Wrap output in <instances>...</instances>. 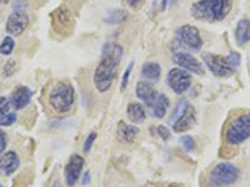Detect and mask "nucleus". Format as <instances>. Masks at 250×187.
I'll list each match as a JSON object with an SVG mask.
<instances>
[{"instance_id":"1","label":"nucleus","mask_w":250,"mask_h":187,"mask_svg":"<svg viewBox=\"0 0 250 187\" xmlns=\"http://www.w3.org/2000/svg\"><path fill=\"white\" fill-rule=\"evenodd\" d=\"M123 57V48L118 43H106L103 46L102 59L94 71V85L99 93H106L117 77Z\"/></svg>"},{"instance_id":"2","label":"nucleus","mask_w":250,"mask_h":187,"mask_svg":"<svg viewBox=\"0 0 250 187\" xmlns=\"http://www.w3.org/2000/svg\"><path fill=\"white\" fill-rule=\"evenodd\" d=\"M233 6V0H199L191 5L190 14L194 19L216 23L227 18Z\"/></svg>"},{"instance_id":"3","label":"nucleus","mask_w":250,"mask_h":187,"mask_svg":"<svg viewBox=\"0 0 250 187\" xmlns=\"http://www.w3.org/2000/svg\"><path fill=\"white\" fill-rule=\"evenodd\" d=\"M203 61L215 76L227 77L234 74L240 65V54L233 51L227 56H223L207 53L203 55Z\"/></svg>"},{"instance_id":"4","label":"nucleus","mask_w":250,"mask_h":187,"mask_svg":"<svg viewBox=\"0 0 250 187\" xmlns=\"http://www.w3.org/2000/svg\"><path fill=\"white\" fill-rule=\"evenodd\" d=\"M74 89L69 82H57L49 93L48 104L57 113H68L74 106Z\"/></svg>"},{"instance_id":"5","label":"nucleus","mask_w":250,"mask_h":187,"mask_svg":"<svg viewBox=\"0 0 250 187\" xmlns=\"http://www.w3.org/2000/svg\"><path fill=\"white\" fill-rule=\"evenodd\" d=\"M239 168L230 162H220L209 173L208 184L210 187H227L235 184L239 179Z\"/></svg>"},{"instance_id":"6","label":"nucleus","mask_w":250,"mask_h":187,"mask_svg":"<svg viewBox=\"0 0 250 187\" xmlns=\"http://www.w3.org/2000/svg\"><path fill=\"white\" fill-rule=\"evenodd\" d=\"M250 137V112L242 113L229 124L225 140L230 146H238Z\"/></svg>"},{"instance_id":"7","label":"nucleus","mask_w":250,"mask_h":187,"mask_svg":"<svg viewBox=\"0 0 250 187\" xmlns=\"http://www.w3.org/2000/svg\"><path fill=\"white\" fill-rule=\"evenodd\" d=\"M167 84L171 91L182 95L191 86V76L188 71L180 68H173L167 75Z\"/></svg>"},{"instance_id":"8","label":"nucleus","mask_w":250,"mask_h":187,"mask_svg":"<svg viewBox=\"0 0 250 187\" xmlns=\"http://www.w3.org/2000/svg\"><path fill=\"white\" fill-rule=\"evenodd\" d=\"M176 37L180 40V43L187 45L188 48L193 49V50L198 51L202 49L203 46V37L200 35L199 29L194 25H185L179 26L175 31Z\"/></svg>"},{"instance_id":"9","label":"nucleus","mask_w":250,"mask_h":187,"mask_svg":"<svg viewBox=\"0 0 250 187\" xmlns=\"http://www.w3.org/2000/svg\"><path fill=\"white\" fill-rule=\"evenodd\" d=\"M171 61L178 65V68L183 69L185 71H189L191 74L195 75H204V66L202 62L196 59L194 55L189 54V53H175L171 57Z\"/></svg>"},{"instance_id":"10","label":"nucleus","mask_w":250,"mask_h":187,"mask_svg":"<svg viewBox=\"0 0 250 187\" xmlns=\"http://www.w3.org/2000/svg\"><path fill=\"white\" fill-rule=\"evenodd\" d=\"M83 168H84V159H83L82 156L77 155V153L71 155L68 164L65 165V168H64L65 182L69 187H73L77 184Z\"/></svg>"},{"instance_id":"11","label":"nucleus","mask_w":250,"mask_h":187,"mask_svg":"<svg viewBox=\"0 0 250 187\" xmlns=\"http://www.w3.org/2000/svg\"><path fill=\"white\" fill-rule=\"evenodd\" d=\"M28 15L24 12H21V10H15L8 18V21H6V31L12 37H20L25 31V29L28 28Z\"/></svg>"},{"instance_id":"12","label":"nucleus","mask_w":250,"mask_h":187,"mask_svg":"<svg viewBox=\"0 0 250 187\" xmlns=\"http://www.w3.org/2000/svg\"><path fill=\"white\" fill-rule=\"evenodd\" d=\"M73 26L70 13L65 6H60L53 13V28L59 34H68Z\"/></svg>"},{"instance_id":"13","label":"nucleus","mask_w":250,"mask_h":187,"mask_svg":"<svg viewBox=\"0 0 250 187\" xmlns=\"http://www.w3.org/2000/svg\"><path fill=\"white\" fill-rule=\"evenodd\" d=\"M196 122V111L194 109L193 105H188V108L185 109L184 113L179 119L176 120L175 124L173 125V130L178 133L187 132V131L190 130Z\"/></svg>"},{"instance_id":"14","label":"nucleus","mask_w":250,"mask_h":187,"mask_svg":"<svg viewBox=\"0 0 250 187\" xmlns=\"http://www.w3.org/2000/svg\"><path fill=\"white\" fill-rule=\"evenodd\" d=\"M20 160L15 151H6L0 155V175L10 176L19 168Z\"/></svg>"},{"instance_id":"15","label":"nucleus","mask_w":250,"mask_h":187,"mask_svg":"<svg viewBox=\"0 0 250 187\" xmlns=\"http://www.w3.org/2000/svg\"><path fill=\"white\" fill-rule=\"evenodd\" d=\"M31 96H33V93H31L30 89L26 88V86H18L9 97L10 105L14 110H21L29 105Z\"/></svg>"},{"instance_id":"16","label":"nucleus","mask_w":250,"mask_h":187,"mask_svg":"<svg viewBox=\"0 0 250 187\" xmlns=\"http://www.w3.org/2000/svg\"><path fill=\"white\" fill-rule=\"evenodd\" d=\"M135 93H137V96L142 100L145 104V106H148L149 109L153 106L154 101H155L156 96H158V93H156L155 88L151 82L149 81H139L137 84V88H135Z\"/></svg>"},{"instance_id":"17","label":"nucleus","mask_w":250,"mask_h":187,"mask_svg":"<svg viewBox=\"0 0 250 187\" xmlns=\"http://www.w3.org/2000/svg\"><path fill=\"white\" fill-rule=\"evenodd\" d=\"M139 129L135 125L125 124L124 121H120L117 128V136L119 141L125 142V144H133L139 135Z\"/></svg>"},{"instance_id":"18","label":"nucleus","mask_w":250,"mask_h":187,"mask_svg":"<svg viewBox=\"0 0 250 187\" xmlns=\"http://www.w3.org/2000/svg\"><path fill=\"white\" fill-rule=\"evenodd\" d=\"M169 106H170V100H169V97L165 94L158 93V96H156L153 106L150 108V111L154 117L163 119L165 116L167 111H168Z\"/></svg>"},{"instance_id":"19","label":"nucleus","mask_w":250,"mask_h":187,"mask_svg":"<svg viewBox=\"0 0 250 187\" xmlns=\"http://www.w3.org/2000/svg\"><path fill=\"white\" fill-rule=\"evenodd\" d=\"M235 40L240 46L245 45L250 41V19L239 20L235 29Z\"/></svg>"},{"instance_id":"20","label":"nucleus","mask_w":250,"mask_h":187,"mask_svg":"<svg viewBox=\"0 0 250 187\" xmlns=\"http://www.w3.org/2000/svg\"><path fill=\"white\" fill-rule=\"evenodd\" d=\"M126 115L128 119L130 120L133 124H143L146 119V113H145L144 106L139 102H130L126 108Z\"/></svg>"},{"instance_id":"21","label":"nucleus","mask_w":250,"mask_h":187,"mask_svg":"<svg viewBox=\"0 0 250 187\" xmlns=\"http://www.w3.org/2000/svg\"><path fill=\"white\" fill-rule=\"evenodd\" d=\"M142 76L149 81H158L162 76V68L158 62H145L142 66Z\"/></svg>"},{"instance_id":"22","label":"nucleus","mask_w":250,"mask_h":187,"mask_svg":"<svg viewBox=\"0 0 250 187\" xmlns=\"http://www.w3.org/2000/svg\"><path fill=\"white\" fill-rule=\"evenodd\" d=\"M128 18V12H125L123 9H115L113 12L109 13L108 17L105 18V23L108 24H120L125 21Z\"/></svg>"},{"instance_id":"23","label":"nucleus","mask_w":250,"mask_h":187,"mask_svg":"<svg viewBox=\"0 0 250 187\" xmlns=\"http://www.w3.org/2000/svg\"><path fill=\"white\" fill-rule=\"evenodd\" d=\"M15 46V41L12 37H5L0 44V54L4 56H8L13 53Z\"/></svg>"},{"instance_id":"24","label":"nucleus","mask_w":250,"mask_h":187,"mask_svg":"<svg viewBox=\"0 0 250 187\" xmlns=\"http://www.w3.org/2000/svg\"><path fill=\"white\" fill-rule=\"evenodd\" d=\"M188 105H189V101H188V100H185V99L180 100V101L178 102V105H176L175 110H174L173 115H171V117H170V125H171V126H173V125L175 124L176 120L179 119L183 113H184L185 109L188 108Z\"/></svg>"},{"instance_id":"25","label":"nucleus","mask_w":250,"mask_h":187,"mask_svg":"<svg viewBox=\"0 0 250 187\" xmlns=\"http://www.w3.org/2000/svg\"><path fill=\"white\" fill-rule=\"evenodd\" d=\"M180 144H182V148L184 149V151L187 152H191V151L195 149V141L191 136L189 135H184V136L180 137Z\"/></svg>"},{"instance_id":"26","label":"nucleus","mask_w":250,"mask_h":187,"mask_svg":"<svg viewBox=\"0 0 250 187\" xmlns=\"http://www.w3.org/2000/svg\"><path fill=\"white\" fill-rule=\"evenodd\" d=\"M15 121H17V113L10 111L9 113L0 117V126H12L13 124H15Z\"/></svg>"},{"instance_id":"27","label":"nucleus","mask_w":250,"mask_h":187,"mask_svg":"<svg viewBox=\"0 0 250 187\" xmlns=\"http://www.w3.org/2000/svg\"><path fill=\"white\" fill-rule=\"evenodd\" d=\"M97 137H98L97 132L89 133V136L85 139V141H84V146H83V151H84V153L90 152L91 148H93V145L94 142H95V140H97Z\"/></svg>"},{"instance_id":"28","label":"nucleus","mask_w":250,"mask_h":187,"mask_svg":"<svg viewBox=\"0 0 250 187\" xmlns=\"http://www.w3.org/2000/svg\"><path fill=\"white\" fill-rule=\"evenodd\" d=\"M15 70H17V61H15V60H9V61H6L5 66H4L3 69L4 77L12 76L15 73Z\"/></svg>"},{"instance_id":"29","label":"nucleus","mask_w":250,"mask_h":187,"mask_svg":"<svg viewBox=\"0 0 250 187\" xmlns=\"http://www.w3.org/2000/svg\"><path fill=\"white\" fill-rule=\"evenodd\" d=\"M10 108H12V105H10V100H9L8 97L4 96L0 97V117L10 112Z\"/></svg>"},{"instance_id":"30","label":"nucleus","mask_w":250,"mask_h":187,"mask_svg":"<svg viewBox=\"0 0 250 187\" xmlns=\"http://www.w3.org/2000/svg\"><path fill=\"white\" fill-rule=\"evenodd\" d=\"M133 65L134 62L131 61L130 64L128 65V68L125 69V73L124 75H123V79H122V85H120V90H124L126 86H128V82H129V77H130V74H131V70H133Z\"/></svg>"},{"instance_id":"31","label":"nucleus","mask_w":250,"mask_h":187,"mask_svg":"<svg viewBox=\"0 0 250 187\" xmlns=\"http://www.w3.org/2000/svg\"><path fill=\"white\" fill-rule=\"evenodd\" d=\"M6 146H8V135L5 131L0 129V155L5 152Z\"/></svg>"},{"instance_id":"32","label":"nucleus","mask_w":250,"mask_h":187,"mask_svg":"<svg viewBox=\"0 0 250 187\" xmlns=\"http://www.w3.org/2000/svg\"><path fill=\"white\" fill-rule=\"evenodd\" d=\"M156 131H158L159 136L162 137L164 141H168V140L170 139V131H169V129L167 128V126H163V125H160V126H158V128H156Z\"/></svg>"},{"instance_id":"33","label":"nucleus","mask_w":250,"mask_h":187,"mask_svg":"<svg viewBox=\"0 0 250 187\" xmlns=\"http://www.w3.org/2000/svg\"><path fill=\"white\" fill-rule=\"evenodd\" d=\"M126 1H128V4L133 9H139L140 6H142L143 4H144L145 0H126Z\"/></svg>"},{"instance_id":"34","label":"nucleus","mask_w":250,"mask_h":187,"mask_svg":"<svg viewBox=\"0 0 250 187\" xmlns=\"http://www.w3.org/2000/svg\"><path fill=\"white\" fill-rule=\"evenodd\" d=\"M89 182H90V172H89V171H86V172L84 173V176H83L82 184H83V186H86V185H89Z\"/></svg>"},{"instance_id":"35","label":"nucleus","mask_w":250,"mask_h":187,"mask_svg":"<svg viewBox=\"0 0 250 187\" xmlns=\"http://www.w3.org/2000/svg\"><path fill=\"white\" fill-rule=\"evenodd\" d=\"M167 4H168V0H163V6H162L163 10H164V9L167 8Z\"/></svg>"},{"instance_id":"36","label":"nucleus","mask_w":250,"mask_h":187,"mask_svg":"<svg viewBox=\"0 0 250 187\" xmlns=\"http://www.w3.org/2000/svg\"><path fill=\"white\" fill-rule=\"evenodd\" d=\"M9 3V0H0V4H6Z\"/></svg>"},{"instance_id":"37","label":"nucleus","mask_w":250,"mask_h":187,"mask_svg":"<svg viewBox=\"0 0 250 187\" xmlns=\"http://www.w3.org/2000/svg\"><path fill=\"white\" fill-rule=\"evenodd\" d=\"M0 187H3V186H1V185H0Z\"/></svg>"}]
</instances>
